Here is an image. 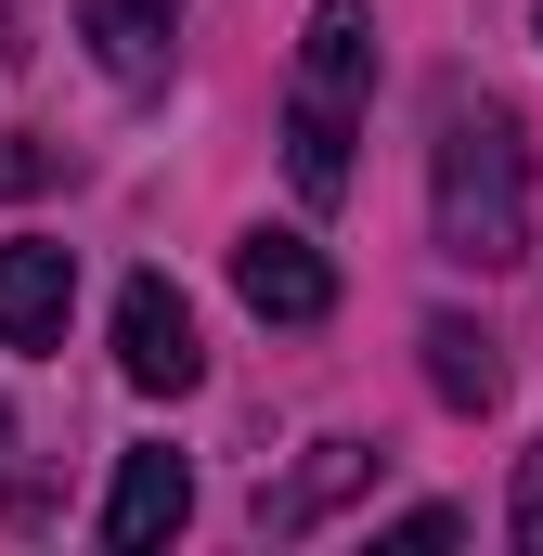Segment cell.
I'll list each match as a JSON object with an SVG mask.
<instances>
[{"label": "cell", "instance_id": "6da1fadb", "mask_svg": "<svg viewBox=\"0 0 543 556\" xmlns=\"http://www.w3.org/2000/svg\"><path fill=\"white\" fill-rule=\"evenodd\" d=\"M427 194H440V260L505 273V260L531 247V168H518V117L453 104V117H440V155H427Z\"/></svg>", "mask_w": 543, "mask_h": 556}, {"label": "cell", "instance_id": "7a4b0ae2", "mask_svg": "<svg viewBox=\"0 0 543 556\" xmlns=\"http://www.w3.org/2000/svg\"><path fill=\"white\" fill-rule=\"evenodd\" d=\"M117 376L155 389V402H181V389L207 376L194 311H181V285H168V273H130V285H117Z\"/></svg>", "mask_w": 543, "mask_h": 556}, {"label": "cell", "instance_id": "3957f363", "mask_svg": "<svg viewBox=\"0 0 543 556\" xmlns=\"http://www.w3.org/2000/svg\"><path fill=\"white\" fill-rule=\"evenodd\" d=\"M233 298H247L260 324H324V311H337V273H324L311 233H247V247H233Z\"/></svg>", "mask_w": 543, "mask_h": 556}, {"label": "cell", "instance_id": "277c9868", "mask_svg": "<svg viewBox=\"0 0 543 556\" xmlns=\"http://www.w3.org/2000/svg\"><path fill=\"white\" fill-rule=\"evenodd\" d=\"M78 311V260L65 247H0V350H52Z\"/></svg>", "mask_w": 543, "mask_h": 556}, {"label": "cell", "instance_id": "5b68a950", "mask_svg": "<svg viewBox=\"0 0 543 556\" xmlns=\"http://www.w3.org/2000/svg\"><path fill=\"white\" fill-rule=\"evenodd\" d=\"M194 518V466L181 453H117V492H104V544H168Z\"/></svg>", "mask_w": 543, "mask_h": 556}, {"label": "cell", "instance_id": "8992f818", "mask_svg": "<svg viewBox=\"0 0 543 556\" xmlns=\"http://www.w3.org/2000/svg\"><path fill=\"white\" fill-rule=\"evenodd\" d=\"M78 39L104 78H168V39H181V0H78Z\"/></svg>", "mask_w": 543, "mask_h": 556}, {"label": "cell", "instance_id": "52a82bcc", "mask_svg": "<svg viewBox=\"0 0 543 556\" xmlns=\"http://www.w3.org/2000/svg\"><path fill=\"white\" fill-rule=\"evenodd\" d=\"M350 130H363V104H324V91H298V104H285V168H298V194H311V207H337V194H350Z\"/></svg>", "mask_w": 543, "mask_h": 556}, {"label": "cell", "instance_id": "ba28073f", "mask_svg": "<svg viewBox=\"0 0 543 556\" xmlns=\"http://www.w3.org/2000/svg\"><path fill=\"white\" fill-rule=\"evenodd\" d=\"M363 479H376V453H363V440H324V453H311L285 492H260V531H272V544H298V531H311L324 505H350Z\"/></svg>", "mask_w": 543, "mask_h": 556}, {"label": "cell", "instance_id": "9c48e42d", "mask_svg": "<svg viewBox=\"0 0 543 556\" xmlns=\"http://www.w3.org/2000/svg\"><path fill=\"white\" fill-rule=\"evenodd\" d=\"M427 389H440L453 415H479V402H505V363H492V337L440 311V324H427Z\"/></svg>", "mask_w": 543, "mask_h": 556}, {"label": "cell", "instance_id": "30bf717a", "mask_svg": "<svg viewBox=\"0 0 543 556\" xmlns=\"http://www.w3.org/2000/svg\"><path fill=\"white\" fill-rule=\"evenodd\" d=\"M518 556H543V440L518 453Z\"/></svg>", "mask_w": 543, "mask_h": 556}, {"label": "cell", "instance_id": "8fae6325", "mask_svg": "<svg viewBox=\"0 0 543 556\" xmlns=\"http://www.w3.org/2000/svg\"><path fill=\"white\" fill-rule=\"evenodd\" d=\"M440 544H453V505H414L402 531H389V556H440Z\"/></svg>", "mask_w": 543, "mask_h": 556}, {"label": "cell", "instance_id": "7c38bea8", "mask_svg": "<svg viewBox=\"0 0 543 556\" xmlns=\"http://www.w3.org/2000/svg\"><path fill=\"white\" fill-rule=\"evenodd\" d=\"M0 453H13V415H0Z\"/></svg>", "mask_w": 543, "mask_h": 556}]
</instances>
